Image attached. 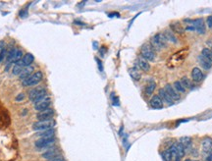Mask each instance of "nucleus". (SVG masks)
<instances>
[{
    "label": "nucleus",
    "mask_w": 212,
    "mask_h": 161,
    "mask_svg": "<svg viewBox=\"0 0 212 161\" xmlns=\"http://www.w3.org/2000/svg\"><path fill=\"white\" fill-rule=\"evenodd\" d=\"M130 75L135 80H139L141 79V73L138 71V69H136V68L130 69Z\"/></svg>",
    "instance_id": "obj_27"
},
{
    "label": "nucleus",
    "mask_w": 212,
    "mask_h": 161,
    "mask_svg": "<svg viewBox=\"0 0 212 161\" xmlns=\"http://www.w3.org/2000/svg\"><path fill=\"white\" fill-rule=\"evenodd\" d=\"M55 122L51 119V120H43V121H39L34 124L33 129L35 131H39V132H42V131H46V130H50L54 127Z\"/></svg>",
    "instance_id": "obj_1"
},
{
    "label": "nucleus",
    "mask_w": 212,
    "mask_h": 161,
    "mask_svg": "<svg viewBox=\"0 0 212 161\" xmlns=\"http://www.w3.org/2000/svg\"><path fill=\"white\" fill-rule=\"evenodd\" d=\"M43 78V75L40 71H37L36 73L33 74L32 76L30 78L26 79L23 80V85L25 86H28V85H35L37 84H39L41 82V80Z\"/></svg>",
    "instance_id": "obj_3"
},
{
    "label": "nucleus",
    "mask_w": 212,
    "mask_h": 161,
    "mask_svg": "<svg viewBox=\"0 0 212 161\" xmlns=\"http://www.w3.org/2000/svg\"><path fill=\"white\" fill-rule=\"evenodd\" d=\"M180 142H181V144H182V145L185 146V148H186V147H188V146L191 145V139H190V138H188V137H184V138L181 139Z\"/></svg>",
    "instance_id": "obj_32"
},
{
    "label": "nucleus",
    "mask_w": 212,
    "mask_h": 161,
    "mask_svg": "<svg viewBox=\"0 0 212 161\" xmlns=\"http://www.w3.org/2000/svg\"><path fill=\"white\" fill-rule=\"evenodd\" d=\"M138 65L140 67V69L145 71V72H147V71L150 70V64H149L145 59H143L142 57L138 59Z\"/></svg>",
    "instance_id": "obj_18"
},
{
    "label": "nucleus",
    "mask_w": 212,
    "mask_h": 161,
    "mask_svg": "<svg viewBox=\"0 0 212 161\" xmlns=\"http://www.w3.org/2000/svg\"><path fill=\"white\" fill-rule=\"evenodd\" d=\"M185 161H191V159H186Z\"/></svg>",
    "instance_id": "obj_38"
},
{
    "label": "nucleus",
    "mask_w": 212,
    "mask_h": 161,
    "mask_svg": "<svg viewBox=\"0 0 212 161\" xmlns=\"http://www.w3.org/2000/svg\"><path fill=\"white\" fill-rule=\"evenodd\" d=\"M191 25L194 27L195 30H196L198 34H205V23L201 18L196 19L195 21H191Z\"/></svg>",
    "instance_id": "obj_7"
},
{
    "label": "nucleus",
    "mask_w": 212,
    "mask_h": 161,
    "mask_svg": "<svg viewBox=\"0 0 212 161\" xmlns=\"http://www.w3.org/2000/svg\"><path fill=\"white\" fill-rule=\"evenodd\" d=\"M34 60H35L34 55L30 54V53H27V54L24 55V57L22 58V60L19 61L18 63H16V64H20L23 67H28V66H30V64L33 63Z\"/></svg>",
    "instance_id": "obj_12"
},
{
    "label": "nucleus",
    "mask_w": 212,
    "mask_h": 161,
    "mask_svg": "<svg viewBox=\"0 0 212 161\" xmlns=\"http://www.w3.org/2000/svg\"><path fill=\"white\" fill-rule=\"evenodd\" d=\"M44 96H46V90H45V89L39 88H39L34 89L33 90H30V94H29L30 99L32 100L34 103L39 101V99H41V98H43Z\"/></svg>",
    "instance_id": "obj_2"
},
{
    "label": "nucleus",
    "mask_w": 212,
    "mask_h": 161,
    "mask_svg": "<svg viewBox=\"0 0 212 161\" xmlns=\"http://www.w3.org/2000/svg\"><path fill=\"white\" fill-rule=\"evenodd\" d=\"M170 27H171V29H172L173 32L178 33V34H183V33H184V28L182 27V25H181L180 23H178V22L172 23V24L170 25Z\"/></svg>",
    "instance_id": "obj_20"
},
{
    "label": "nucleus",
    "mask_w": 212,
    "mask_h": 161,
    "mask_svg": "<svg viewBox=\"0 0 212 161\" xmlns=\"http://www.w3.org/2000/svg\"><path fill=\"white\" fill-rule=\"evenodd\" d=\"M161 155H162V158L164 159V161H171L172 158H173V155H172V153L169 150H164L163 152L161 153Z\"/></svg>",
    "instance_id": "obj_30"
},
{
    "label": "nucleus",
    "mask_w": 212,
    "mask_h": 161,
    "mask_svg": "<svg viewBox=\"0 0 212 161\" xmlns=\"http://www.w3.org/2000/svg\"><path fill=\"white\" fill-rule=\"evenodd\" d=\"M24 69V67L20 64H16L14 67H13V70H12V73L14 74V75H19L20 76V74L22 72V70Z\"/></svg>",
    "instance_id": "obj_31"
},
{
    "label": "nucleus",
    "mask_w": 212,
    "mask_h": 161,
    "mask_svg": "<svg viewBox=\"0 0 212 161\" xmlns=\"http://www.w3.org/2000/svg\"><path fill=\"white\" fill-rule=\"evenodd\" d=\"M24 98H25V94H23V92H22V94H19L17 95V97H16V101L19 102V101L23 100Z\"/></svg>",
    "instance_id": "obj_35"
},
{
    "label": "nucleus",
    "mask_w": 212,
    "mask_h": 161,
    "mask_svg": "<svg viewBox=\"0 0 212 161\" xmlns=\"http://www.w3.org/2000/svg\"><path fill=\"white\" fill-rule=\"evenodd\" d=\"M22 56H23L22 50H20V49H15L14 56H13V59H12V62H14V63H18L19 61L22 60Z\"/></svg>",
    "instance_id": "obj_26"
},
{
    "label": "nucleus",
    "mask_w": 212,
    "mask_h": 161,
    "mask_svg": "<svg viewBox=\"0 0 212 161\" xmlns=\"http://www.w3.org/2000/svg\"><path fill=\"white\" fill-rule=\"evenodd\" d=\"M164 90H165V91L167 92L168 94V95H169L170 97H171V99L172 100H179L180 98H181V95H180V94L179 92L174 89V86L173 85H165V88H164Z\"/></svg>",
    "instance_id": "obj_10"
},
{
    "label": "nucleus",
    "mask_w": 212,
    "mask_h": 161,
    "mask_svg": "<svg viewBox=\"0 0 212 161\" xmlns=\"http://www.w3.org/2000/svg\"><path fill=\"white\" fill-rule=\"evenodd\" d=\"M47 161H65V160H64V157L60 154V155L55 156V157H53V158H51V159L47 160Z\"/></svg>",
    "instance_id": "obj_33"
},
{
    "label": "nucleus",
    "mask_w": 212,
    "mask_h": 161,
    "mask_svg": "<svg viewBox=\"0 0 212 161\" xmlns=\"http://www.w3.org/2000/svg\"><path fill=\"white\" fill-rule=\"evenodd\" d=\"M33 72H34V67L33 66L24 67V69L22 70V72L20 74V79L22 80H24L30 78V76L33 75Z\"/></svg>",
    "instance_id": "obj_16"
},
{
    "label": "nucleus",
    "mask_w": 212,
    "mask_h": 161,
    "mask_svg": "<svg viewBox=\"0 0 212 161\" xmlns=\"http://www.w3.org/2000/svg\"><path fill=\"white\" fill-rule=\"evenodd\" d=\"M206 24H207L208 28L212 29V15L207 17V19H206Z\"/></svg>",
    "instance_id": "obj_34"
},
{
    "label": "nucleus",
    "mask_w": 212,
    "mask_h": 161,
    "mask_svg": "<svg viewBox=\"0 0 212 161\" xmlns=\"http://www.w3.org/2000/svg\"><path fill=\"white\" fill-rule=\"evenodd\" d=\"M60 155V151L58 148H56V147H49V150L47 151H45L44 153L42 154V157L44 158V159H51L55 156H58Z\"/></svg>",
    "instance_id": "obj_13"
},
{
    "label": "nucleus",
    "mask_w": 212,
    "mask_h": 161,
    "mask_svg": "<svg viewBox=\"0 0 212 161\" xmlns=\"http://www.w3.org/2000/svg\"><path fill=\"white\" fill-rule=\"evenodd\" d=\"M198 60H199V63L201 64V66L204 68L205 70H208L211 68L212 66V62H210L208 59H206L205 57H203L202 55H200V56L198 57Z\"/></svg>",
    "instance_id": "obj_19"
},
{
    "label": "nucleus",
    "mask_w": 212,
    "mask_h": 161,
    "mask_svg": "<svg viewBox=\"0 0 212 161\" xmlns=\"http://www.w3.org/2000/svg\"><path fill=\"white\" fill-rule=\"evenodd\" d=\"M191 78H192V80H195V82L199 83V82H201V80H203L204 76H203L202 71L199 69V68L196 67L191 71Z\"/></svg>",
    "instance_id": "obj_14"
},
{
    "label": "nucleus",
    "mask_w": 212,
    "mask_h": 161,
    "mask_svg": "<svg viewBox=\"0 0 212 161\" xmlns=\"http://www.w3.org/2000/svg\"><path fill=\"white\" fill-rule=\"evenodd\" d=\"M166 39L164 38V35L162 34H155L153 38L151 39V46L152 48L155 49H161V48H164L166 45Z\"/></svg>",
    "instance_id": "obj_4"
},
{
    "label": "nucleus",
    "mask_w": 212,
    "mask_h": 161,
    "mask_svg": "<svg viewBox=\"0 0 212 161\" xmlns=\"http://www.w3.org/2000/svg\"><path fill=\"white\" fill-rule=\"evenodd\" d=\"M196 161H197V160H196Z\"/></svg>",
    "instance_id": "obj_40"
},
{
    "label": "nucleus",
    "mask_w": 212,
    "mask_h": 161,
    "mask_svg": "<svg viewBox=\"0 0 212 161\" xmlns=\"http://www.w3.org/2000/svg\"><path fill=\"white\" fill-rule=\"evenodd\" d=\"M175 157H176V161H180V158H181V157H179L178 155H177V156H175Z\"/></svg>",
    "instance_id": "obj_37"
},
{
    "label": "nucleus",
    "mask_w": 212,
    "mask_h": 161,
    "mask_svg": "<svg viewBox=\"0 0 212 161\" xmlns=\"http://www.w3.org/2000/svg\"><path fill=\"white\" fill-rule=\"evenodd\" d=\"M54 114V111L51 108H46L42 111H39V113L36 114V118L39 119V121H43V120H51V117Z\"/></svg>",
    "instance_id": "obj_9"
},
{
    "label": "nucleus",
    "mask_w": 212,
    "mask_h": 161,
    "mask_svg": "<svg viewBox=\"0 0 212 161\" xmlns=\"http://www.w3.org/2000/svg\"><path fill=\"white\" fill-rule=\"evenodd\" d=\"M39 136L40 138H53L54 137V130L50 129V130H46V131L39 132Z\"/></svg>",
    "instance_id": "obj_25"
},
{
    "label": "nucleus",
    "mask_w": 212,
    "mask_h": 161,
    "mask_svg": "<svg viewBox=\"0 0 212 161\" xmlns=\"http://www.w3.org/2000/svg\"><path fill=\"white\" fill-rule=\"evenodd\" d=\"M141 57L143 59H145L146 61H153L155 58V52L153 50V48L151 45L149 44H145L141 47Z\"/></svg>",
    "instance_id": "obj_5"
},
{
    "label": "nucleus",
    "mask_w": 212,
    "mask_h": 161,
    "mask_svg": "<svg viewBox=\"0 0 212 161\" xmlns=\"http://www.w3.org/2000/svg\"><path fill=\"white\" fill-rule=\"evenodd\" d=\"M155 88H156V84H155L154 82H150L148 83L146 85V88H145V94L146 95H150L153 94V91L155 90Z\"/></svg>",
    "instance_id": "obj_23"
},
{
    "label": "nucleus",
    "mask_w": 212,
    "mask_h": 161,
    "mask_svg": "<svg viewBox=\"0 0 212 161\" xmlns=\"http://www.w3.org/2000/svg\"><path fill=\"white\" fill-rule=\"evenodd\" d=\"M180 82H181V84L184 85L185 89H192V88H194V85H192L191 80L188 77H183Z\"/></svg>",
    "instance_id": "obj_22"
},
{
    "label": "nucleus",
    "mask_w": 212,
    "mask_h": 161,
    "mask_svg": "<svg viewBox=\"0 0 212 161\" xmlns=\"http://www.w3.org/2000/svg\"><path fill=\"white\" fill-rule=\"evenodd\" d=\"M49 105H50V98L48 96H44L41 99H39V101H36L35 103V108L37 111H42L46 108L49 107Z\"/></svg>",
    "instance_id": "obj_8"
},
{
    "label": "nucleus",
    "mask_w": 212,
    "mask_h": 161,
    "mask_svg": "<svg viewBox=\"0 0 212 161\" xmlns=\"http://www.w3.org/2000/svg\"><path fill=\"white\" fill-rule=\"evenodd\" d=\"M207 161H212V153L209 154V156L207 157Z\"/></svg>",
    "instance_id": "obj_36"
},
{
    "label": "nucleus",
    "mask_w": 212,
    "mask_h": 161,
    "mask_svg": "<svg viewBox=\"0 0 212 161\" xmlns=\"http://www.w3.org/2000/svg\"><path fill=\"white\" fill-rule=\"evenodd\" d=\"M164 38L166 39V40L167 41H171V42H177V39H176V38H175V35H174V34H173V32L172 30H165L164 32Z\"/></svg>",
    "instance_id": "obj_21"
},
{
    "label": "nucleus",
    "mask_w": 212,
    "mask_h": 161,
    "mask_svg": "<svg viewBox=\"0 0 212 161\" xmlns=\"http://www.w3.org/2000/svg\"><path fill=\"white\" fill-rule=\"evenodd\" d=\"M54 142H55L54 138H40L39 140H37L35 141V146L37 148H39V150H42V148H48L51 145H53Z\"/></svg>",
    "instance_id": "obj_6"
},
{
    "label": "nucleus",
    "mask_w": 212,
    "mask_h": 161,
    "mask_svg": "<svg viewBox=\"0 0 212 161\" xmlns=\"http://www.w3.org/2000/svg\"><path fill=\"white\" fill-rule=\"evenodd\" d=\"M173 86L178 92H182V94H185V92H186V89L184 88V85L181 84L180 80H176V82L174 83Z\"/></svg>",
    "instance_id": "obj_28"
},
{
    "label": "nucleus",
    "mask_w": 212,
    "mask_h": 161,
    "mask_svg": "<svg viewBox=\"0 0 212 161\" xmlns=\"http://www.w3.org/2000/svg\"><path fill=\"white\" fill-rule=\"evenodd\" d=\"M211 51H212V49H211Z\"/></svg>",
    "instance_id": "obj_39"
},
{
    "label": "nucleus",
    "mask_w": 212,
    "mask_h": 161,
    "mask_svg": "<svg viewBox=\"0 0 212 161\" xmlns=\"http://www.w3.org/2000/svg\"><path fill=\"white\" fill-rule=\"evenodd\" d=\"M176 151L179 157H183L185 155V146L181 142H176Z\"/></svg>",
    "instance_id": "obj_24"
},
{
    "label": "nucleus",
    "mask_w": 212,
    "mask_h": 161,
    "mask_svg": "<svg viewBox=\"0 0 212 161\" xmlns=\"http://www.w3.org/2000/svg\"><path fill=\"white\" fill-rule=\"evenodd\" d=\"M150 106L152 108H155V109H161L163 108V101L161 100V98L159 97V95H154L151 97L150 99Z\"/></svg>",
    "instance_id": "obj_15"
},
{
    "label": "nucleus",
    "mask_w": 212,
    "mask_h": 161,
    "mask_svg": "<svg viewBox=\"0 0 212 161\" xmlns=\"http://www.w3.org/2000/svg\"><path fill=\"white\" fill-rule=\"evenodd\" d=\"M201 55H202L203 57L206 58V59H208L210 62H212V51H211V49L203 48L202 49V52H201Z\"/></svg>",
    "instance_id": "obj_29"
},
{
    "label": "nucleus",
    "mask_w": 212,
    "mask_h": 161,
    "mask_svg": "<svg viewBox=\"0 0 212 161\" xmlns=\"http://www.w3.org/2000/svg\"><path fill=\"white\" fill-rule=\"evenodd\" d=\"M201 148L204 154H207L212 150V139L209 137H205L201 141Z\"/></svg>",
    "instance_id": "obj_11"
},
{
    "label": "nucleus",
    "mask_w": 212,
    "mask_h": 161,
    "mask_svg": "<svg viewBox=\"0 0 212 161\" xmlns=\"http://www.w3.org/2000/svg\"><path fill=\"white\" fill-rule=\"evenodd\" d=\"M159 97L161 98V100L163 101V102H166V103H168L169 105L173 104V100L171 99V97L168 95V94L165 91L164 89H160L159 90Z\"/></svg>",
    "instance_id": "obj_17"
}]
</instances>
